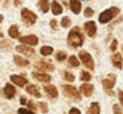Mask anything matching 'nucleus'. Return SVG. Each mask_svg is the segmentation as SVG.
<instances>
[{"label": "nucleus", "instance_id": "obj_1", "mask_svg": "<svg viewBox=\"0 0 123 114\" xmlns=\"http://www.w3.org/2000/svg\"><path fill=\"white\" fill-rule=\"evenodd\" d=\"M68 45L73 48H78L83 45V35L80 32V28H73L68 33Z\"/></svg>", "mask_w": 123, "mask_h": 114}, {"label": "nucleus", "instance_id": "obj_2", "mask_svg": "<svg viewBox=\"0 0 123 114\" xmlns=\"http://www.w3.org/2000/svg\"><path fill=\"white\" fill-rule=\"evenodd\" d=\"M117 15H119V9H117V7H110V9L104 10L103 13H100L98 22H100V23H107V22H110L114 16H117Z\"/></svg>", "mask_w": 123, "mask_h": 114}, {"label": "nucleus", "instance_id": "obj_3", "mask_svg": "<svg viewBox=\"0 0 123 114\" xmlns=\"http://www.w3.org/2000/svg\"><path fill=\"white\" fill-rule=\"evenodd\" d=\"M62 90H64V94L67 97H70L73 100H77V101L81 100V94H80V91H77V88H74L71 85H62Z\"/></svg>", "mask_w": 123, "mask_h": 114}, {"label": "nucleus", "instance_id": "obj_4", "mask_svg": "<svg viewBox=\"0 0 123 114\" xmlns=\"http://www.w3.org/2000/svg\"><path fill=\"white\" fill-rule=\"evenodd\" d=\"M80 59H81V62L84 64V67L86 68H88V69H94V61H93V58H91V55L88 53V52H80Z\"/></svg>", "mask_w": 123, "mask_h": 114}, {"label": "nucleus", "instance_id": "obj_5", "mask_svg": "<svg viewBox=\"0 0 123 114\" xmlns=\"http://www.w3.org/2000/svg\"><path fill=\"white\" fill-rule=\"evenodd\" d=\"M22 19H23V22H25L26 25H33V23L36 22V15L32 13V12L28 10V9H23V10H22Z\"/></svg>", "mask_w": 123, "mask_h": 114}, {"label": "nucleus", "instance_id": "obj_6", "mask_svg": "<svg viewBox=\"0 0 123 114\" xmlns=\"http://www.w3.org/2000/svg\"><path fill=\"white\" fill-rule=\"evenodd\" d=\"M35 67L39 69V71H42V74H45L46 71H54L55 69V67L51 64V62H48V61H38L36 64H35Z\"/></svg>", "mask_w": 123, "mask_h": 114}, {"label": "nucleus", "instance_id": "obj_7", "mask_svg": "<svg viewBox=\"0 0 123 114\" xmlns=\"http://www.w3.org/2000/svg\"><path fill=\"white\" fill-rule=\"evenodd\" d=\"M19 40H20L23 45H26V46H33V45H36V43H38V38H36L35 35L20 36V38H19Z\"/></svg>", "mask_w": 123, "mask_h": 114}, {"label": "nucleus", "instance_id": "obj_8", "mask_svg": "<svg viewBox=\"0 0 123 114\" xmlns=\"http://www.w3.org/2000/svg\"><path fill=\"white\" fill-rule=\"evenodd\" d=\"M16 51H18L19 53L26 55V56H31V55L35 53L33 48H32V46H26V45H19V46H16Z\"/></svg>", "mask_w": 123, "mask_h": 114}, {"label": "nucleus", "instance_id": "obj_9", "mask_svg": "<svg viewBox=\"0 0 123 114\" xmlns=\"http://www.w3.org/2000/svg\"><path fill=\"white\" fill-rule=\"evenodd\" d=\"M114 84H116V75H109L106 80H103V87H104V90H107V91H110Z\"/></svg>", "mask_w": 123, "mask_h": 114}, {"label": "nucleus", "instance_id": "obj_10", "mask_svg": "<svg viewBox=\"0 0 123 114\" xmlns=\"http://www.w3.org/2000/svg\"><path fill=\"white\" fill-rule=\"evenodd\" d=\"M84 29H86V32H87V35H88L90 38H94L96 33H97V30H96V23H94V22H87V23L84 25Z\"/></svg>", "mask_w": 123, "mask_h": 114}, {"label": "nucleus", "instance_id": "obj_11", "mask_svg": "<svg viewBox=\"0 0 123 114\" xmlns=\"http://www.w3.org/2000/svg\"><path fill=\"white\" fill-rule=\"evenodd\" d=\"M80 91H81V94H83V95H87V97H90V95H93L94 87H93L91 84H83V85L80 87Z\"/></svg>", "mask_w": 123, "mask_h": 114}, {"label": "nucleus", "instance_id": "obj_12", "mask_svg": "<svg viewBox=\"0 0 123 114\" xmlns=\"http://www.w3.org/2000/svg\"><path fill=\"white\" fill-rule=\"evenodd\" d=\"M15 94H16V90H15V87H13V85L7 84V85L3 88V95H5L6 98H13V97H15Z\"/></svg>", "mask_w": 123, "mask_h": 114}, {"label": "nucleus", "instance_id": "obj_13", "mask_svg": "<svg viewBox=\"0 0 123 114\" xmlns=\"http://www.w3.org/2000/svg\"><path fill=\"white\" fill-rule=\"evenodd\" d=\"M70 7L74 13H80L81 12V3H80V0H70Z\"/></svg>", "mask_w": 123, "mask_h": 114}, {"label": "nucleus", "instance_id": "obj_14", "mask_svg": "<svg viewBox=\"0 0 123 114\" xmlns=\"http://www.w3.org/2000/svg\"><path fill=\"white\" fill-rule=\"evenodd\" d=\"M33 78H36V80L41 81V82H49V81L52 80L48 74H41V72H33Z\"/></svg>", "mask_w": 123, "mask_h": 114}, {"label": "nucleus", "instance_id": "obj_15", "mask_svg": "<svg viewBox=\"0 0 123 114\" xmlns=\"http://www.w3.org/2000/svg\"><path fill=\"white\" fill-rule=\"evenodd\" d=\"M10 80H12V82H13V84H16V85H19V87L26 85V80H25L23 77H20V75H12V77H10Z\"/></svg>", "mask_w": 123, "mask_h": 114}, {"label": "nucleus", "instance_id": "obj_16", "mask_svg": "<svg viewBox=\"0 0 123 114\" xmlns=\"http://www.w3.org/2000/svg\"><path fill=\"white\" fill-rule=\"evenodd\" d=\"M45 91H46V94H48L51 98H56V97H58L56 87H54V85H46V87H45Z\"/></svg>", "mask_w": 123, "mask_h": 114}, {"label": "nucleus", "instance_id": "obj_17", "mask_svg": "<svg viewBox=\"0 0 123 114\" xmlns=\"http://www.w3.org/2000/svg\"><path fill=\"white\" fill-rule=\"evenodd\" d=\"M26 91H28L31 95L36 97V98H39V97H41V92H39V90H38V87H36V85H28V87H26Z\"/></svg>", "mask_w": 123, "mask_h": 114}, {"label": "nucleus", "instance_id": "obj_18", "mask_svg": "<svg viewBox=\"0 0 123 114\" xmlns=\"http://www.w3.org/2000/svg\"><path fill=\"white\" fill-rule=\"evenodd\" d=\"M122 58H123V56H122L120 53H114V55L111 56L113 65H114L116 68H122Z\"/></svg>", "mask_w": 123, "mask_h": 114}, {"label": "nucleus", "instance_id": "obj_19", "mask_svg": "<svg viewBox=\"0 0 123 114\" xmlns=\"http://www.w3.org/2000/svg\"><path fill=\"white\" fill-rule=\"evenodd\" d=\"M38 6H39V9H41L42 13H46L49 10V0H39Z\"/></svg>", "mask_w": 123, "mask_h": 114}, {"label": "nucleus", "instance_id": "obj_20", "mask_svg": "<svg viewBox=\"0 0 123 114\" xmlns=\"http://www.w3.org/2000/svg\"><path fill=\"white\" fill-rule=\"evenodd\" d=\"M87 114H100V104H98V103H93V104L88 107Z\"/></svg>", "mask_w": 123, "mask_h": 114}, {"label": "nucleus", "instance_id": "obj_21", "mask_svg": "<svg viewBox=\"0 0 123 114\" xmlns=\"http://www.w3.org/2000/svg\"><path fill=\"white\" fill-rule=\"evenodd\" d=\"M13 61H15V64L19 65V67H28V65H29V61L25 59V58H22V56H15Z\"/></svg>", "mask_w": 123, "mask_h": 114}, {"label": "nucleus", "instance_id": "obj_22", "mask_svg": "<svg viewBox=\"0 0 123 114\" xmlns=\"http://www.w3.org/2000/svg\"><path fill=\"white\" fill-rule=\"evenodd\" d=\"M51 12H52L54 15H61L62 9H61V6H59L58 2H52V3H51Z\"/></svg>", "mask_w": 123, "mask_h": 114}, {"label": "nucleus", "instance_id": "obj_23", "mask_svg": "<svg viewBox=\"0 0 123 114\" xmlns=\"http://www.w3.org/2000/svg\"><path fill=\"white\" fill-rule=\"evenodd\" d=\"M9 35H10V38H19V29H18L16 25L10 26V29H9Z\"/></svg>", "mask_w": 123, "mask_h": 114}, {"label": "nucleus", "instance_id": "obj_24", "mask_svg": "<svg viewBox=\"0 0 123 114\" xmlns=\"http://www.w3.org/2000/svg\"><path fill=\"white\" fill-rule=\"evenodd\" d=\"M68 64H70L71 67H74V68H78V65H80V61H78V58H77V56H70V58H68Z\"/></svg>", "mask_w": 123, "mask_h": 114}, {"label": "nucleus", "instance_id": "obj_25", "mask_svg": "<svg viewBox=\"0 0 123 114\" xmlns=\"http://www.w3.org/2000/svg\"><path fill=\"white\" fill-rule=\"evenodd\" d=\"M54 52V49L51 48V46H42V49H41V53L43 55V56H48V55H51Z\"/></svg>", "mask_w": 123, "mask_h": 114}, {"label": "nucleus", "instance_id": "obj_26", "mask_svg": "<svg viewBox=\"0 0 123 114\" xmlns=\"http://www.w3.org/2000/svg\"><path fill=\"white\" fill-rule=\"evenodd\" d=\"M61 26H62V28H70L71 26V19L70 17H62V20H61Z\"/></svg>", "mask_w": 123, "mask_h": 114}, {"label": "nucleus", "instance_id": "obj_27", "mask_svg": "<svg viewBox=\"0 0 123 114\" xmlns=\"http://www.w3.org/2000/svg\"><path fill=\"white\" fill-rule=\"evenodd\" d=\"M80 77H81V80H83V81H86V82H87V81H90V80H91V75H90V74H88V72H87V71H83V72H81V75H80Z\"/></svg>", "mask_w": 123, "mask_h": 114}, {"label": "nucleus", "instance_id": "obj_28", "mask_svg": "<svg viewBox=\"0 0 123 114\" xmlns=\"http://www.w3.org/2000/svg\"><path fill=\"white\" fill-rule=\"evenodd\" d=\"M62 75H64V78H65L67 81H70V82H73V81L75 80V78H74V75H73L71 72H64Z\"/></svg>", "mask_w": 123, "mask_h": 114}, {"label": "nucleus", "instance_id": "obj_29", "mask_svg": "<svg viewBox=\"0 0 123 114\" xmlns=\"http://www.w3.org/2000/svg\"><path fill=\"white\" fill-rule=\"evenodd\" d=\"M65 56H67V53L61 51V52L56 53V59H58V61H64V59H65Z\"/></svg>", "mask_w": 123, "mask_h": 114}, {"label": "nucleus", "instance_id": "obj_30", "mask_svg": "<svg viewBox=\"0 0 123 114\" xmlns=\"http://www.w3.org/2000/svg\"><path fill=\"white\" fill-rule=\"evenodd\" d=\"M18 114H35L32 110H25V108H20L19 111H18Z\"/></svg>", "mask_w": 123, "mask_h": 114}, {"label": "nucleus", "instance_id": "obj_31", "mask_svg": "<svg viewBox=\"0 0 123 114\" xmlns=\"http://www.w3.org/2000/svg\"><path fill=\"white\" fill-rule=\"evenodd\" d=\"M93 13H94V12H93V9H90V7H87V9H86V12H84V15H86L87 17H91V16H93Z\"/></svg>", "mask_w": 123, "mask_h": 114}, {"label": "nucleus", "instance_id": "obj_32", "mask_svg": "<svg viewBox=\"0 0 123 114\" xmlns=\"http://www.w3.org/2000/svg\"><path fill=\"white\" fill-rule=\"evenodd\" d=\"M0 48H10V42H6V40H2L0 42Z\"/></svg>", "mask_w": 123, "mask_h": 114}, {"label": "nucleus", "instance_id": "obj_33", "mask_svg": "<svg viewBox=\"0 0 123 114\" xmlns=\"http://www.w3.org/2000/svg\"><path fill=\"white\" fill-rule=\"evenodd\" d=\"M110 48H111V51H116V48H117V40H116V39H113V40H111Z\"/></svg>", "mask_w": 123, "mask_h": 114}, {"label": "nucleus", "instance_id": "obj_34", "mask_svg": "<svg viewBox=\"0 0 123 114\" xmlns=\"http://www.w3.org/2000/svg\"><path fill=\"white\" fill-rule=\"evenodd\" d=\"M39 107H41V110H42L43 113H46V111H48V105H46L45 103H41V104H39Z\"/></svg>", "mask_w": 123, "mask_h": 114}, {"label": "nucleus", "instance_id": "obj_35", "mask_svg": "<svg viewBox=\"0 0 123 114\" xmlns=\"http://www.w3.org/2000/svg\"><path fill=\"white\" fill-rule=\"evenodd\" d=\"M113 110H114V114H122V110H120V107H119V105H114V107H113Z\"/></svg>", "mask_w": 123, "mask_h": 114}, {"label": "nucleus", "instance_id": "obj_36", "mask_svg": "<svg viewBox=\"0 0 123 114\" xmlns=\"http://www.w3.org/2000/svg\"><path fill=\"white\" fill-rule=\"evenodd\" d=\"M70 114H81V113H80L78 108H71V110H70Z\"/></svg>", "mask_w": 123, "mask_h": 114}, {"label": "nucleus", "instance_id": "obj_37", "mask_svg": "<svg viewBox=\"0 0 123 114\" xmlns=\"http://www.w3.org/2000/svg\"><path fill=\"white\" fill-rule=\"evenodd\" d=\"M28 107H29V108H31V110H32V111H33V110H35V108H36V105H35V104H33V103H32V101H29V103H28Z\"/></svg>", "mask_w": 123, "mask_h": 114}, {"label": "nucleus", "instance_id": "obj_38", "mask_svg": "<svg viewBox=\"0 0 123 114\" xmlns=\"http://www.w3.org/2000/svg\"><path fill=\"white\" fill-rule=\"evenodd\" d=\"M51 28H52V29H56V28H58L56 20H51Z\"/></svg>", "mask_w": 123, "mask_h": 114}, {"label": "nucleus", "instance_id": "obj_39", "mask_svg": "<svg viewBox=\"0 0 123 114\" xmlns=\"http://www.w3.org/2000/svg\"><path fill=\"white\" fill-rule=\"evenodd\" d=\"M119 100H120V103H122V105H123V91H119Z\"/></svg>", "mask_w": 123, "mask_h": 114}, {"label": "nucleus", "instance_id": "obj_40", "mask_svg": "<svg viewBox=\"0 0 123 114\" xmlns=\"http://www.w3.org/2000/svg\"><path fill=\"white\" fill-rule=\"evenodd\" d=\"M20 103H22V104H28V101H26V98H25V97H22V98H20Z\"/></svg>", "mask_w": 123, "mask_h": 114}, {"label": "nucleus", "instance_id": "obj_41", "mask_svg": "<svg viewBox=\"0 0 123 114\" xmlns=\"http://www.w3.org/2000/svg\"><path fill=\"white\" fill-rule=\"evenodd\" d=\"M20 3H22V2H20V0H15V5H16V6H19Z\"/></svg>", "mask_w": 123, "mask_h": 114}, {"label": "nucleus", "instance_id": "obj_42", "mask_svg": "<svg viewBox=\"0 0 123 114\" xmlns=\"http://www.w3.org/2000/svg\"><path fill=\"white\" fill-rule=\"evenodd\" d=\"M2 20H3V16H2V15H0V23H2Z\"/></svg>", "mask_w": 123, "mask_h": 114}, {"label": "nucleus", "instance_id": "obj_43", "mask_svg": "<svg viewBox=\"0 0 123 114\" xmlns=\"http://www.w3.org/2000/svg\"><path fill=\"white\" fill-rule=\"evenodd\" d=\"M2 35H3V33H2V30H0V36H2Z\"/></svg>", "mask_w": 123, "mask_h": 114}]
</instances>
